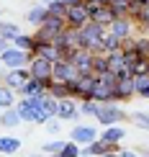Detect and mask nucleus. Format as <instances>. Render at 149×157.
<instances>
[{
	"mask_svg": "<svg viewBox=\"0 0 149 157\" xmlns=\"http://www.w3.org/2000/svg\"><path fill=\"white\" fill-rule=\"evenodd\" d=\"M111 3H116V5H129L131 0H111Z\"/></svg>",
	"mask_w": 149,
	"mask_h": 157,
	"instance_id": "a19ab883",
	"label": "nucleus"
},
{
	"mask_svg": "<svg viewBox=\"0 0 149 157\" xmlns=\"http://www.w3.org/2000/svg\"><path fill=\"white\" fill-rule=\"evenodd\" d=\"M134 29H136V23L126 16V18H116V21L108 26V34H113L116 39H121V41H126V39L134 36Z\"/></svg>",
	"mask_w": 149,
	"mask_h": 157,
	"instance_id": "9d476101",
	"label": "nucleus"
},
{
	"mask_svg": "<svg viewBox=\"0 0 149 157\" xmlns=\"http://www.w3.org/2000/svg\"><path fill=\"white\" fill-rule=\"evenodd\" d=\"M28 101V106L34 108V111H41L44 108V101H47V93H39V95H31V98H26Z\"/></svg>",
	"mask_w": 149,
	"mask_h": 157,
	"instance_id": "72a5a7b5",
	"label": "nucleus"
},
{
	"mask_svg": "<svg viewBox=\"0 0 149 157\" xmlns=\"http://www.w3.org/2000/svg\"><path fill=\"white\" fill-rule=\"evenodd\" d=\"M18 34H23L21 29H18L16 23H10V21H0V36L3 39H8V41H13Z\"/></svg>",
	"mask_w": 149,
	"mask_h": 157,
	"instance_id": "b1692460",
	"label": "nucleus"
},
{
	"mask_svg": "<svg viewBox=\"0 0 149 157\" xmlns=\"http://www.w3.org/2000/svg\"><path fill=\"white\" fill-rule=\"evenodd\" d=\"M136 3H139V5H149V0H136Z\"/></svg>",
	"mask_w": 149,
	"mask_h": 157,
	"instance_id": "c03bdc74",
	"label": "nucleus"
},
{
	"mask_svg": "<svg viewBox=\"0 0 149 157\" xmlns=\"http://www.w3.org/2000/svg\"><path fill=\"white\" fill-rule=\"evenodd\" d=\"M16 111H18V116H21V121H28V124H36V111L28 106V101L26 98H21V101L16 103Z\"/></svg>",
	"mask_w": 149,
	"mask_h": 157,
	"instance_id": "6ab92c4d",
	"label": "nucleus"
},
{
	"mask_svg": "<svg viewBox=\"0 0 149 157\" xmlns=\"http://www.w3.org/2000/svg\"><path fill=\"white\" fill-rule=\"evenodd\" d=\"M116 95H118V103H126L136 95V90H134V75L116 77Z\"/></svg>",
	"mask_w": 149,
	"mask_h": 157,
	"instance_id": "f8f14e48",
	"label": "nucleus"
},
{
	"mask_svg": "<svg viewBox=\"0 0 149 157\" xmlns=\"http://www.w3.org/2000/svg\"><path fill=\"white\" fill-rule=\"evenodd\" d=\"M47 126H49V132H57V129H59V119H49Z\"/></svg>",
	"mask_w": 149,
	"mask_h": 157,
	"instance_id": "4c0bfd02",
	"label": "nucleus"
},
{
	"mask_svg": "<svg viewBox=\"0 0 149 157\" xmlns=\"http://www.w3.org/2000/svg\"><path fill=\"white\" fill-rule=\"evenodd\" d=\"M98 139V129L95 126H88V124H77V126L69 132V142H75L77 147H88Z\"/></svg>",
	"mask_w": 149,
	"mask_h": 157,
	"instance_id": "20e7f679",
	"label": "nucleus"
},
{
	"mask_svg": "<svg viewBox=\"0 0 149 157\" xmlns=\"http://www.w3.org/2000/svg\"><path fill=\"white\" fill-rule=\"evenodd\" d=\"M144 36H147V39H149V29H144Z\"/></svg>",
	"mask_w": 149,
	"mask_h": 157,
	"instance_id": "de8ad7c7",
	"label": "nucleus"
},
{
	"mask_svg": "<svg viewBox=\"0 0 149 157\" xmlns=\"http://www.w3.org/2000/svg\"><path fill=\"white\" fill-rule=\"evenodd\" d=\"M129 121H131L134 126L149 132V113H147V111H134V113H129Z\"/></svg>",
	"mask_w": 149,
	"mask_h": 157,
	"instance_id": "393cba45",
	"label": "nucleus"
},
{
	"mask_svg": "<svg viewBox=\"0 0 149 157\" xmlns=\"http://www.w3.org/2000/svg\"><path fill=\"white\" fill-rule=\"evenodd\" d=\"M121 57H124V64H126L129 70H131V67H134V64H136V62L147 59V57H144V54H139L136 49H121Z\"/></svg>",
	"mask_w": 149,
	"mask_h": 157,
	"instance_id": "a878e982",
	"label": "nucleus"
},
{
	"mask_svg": "<svg viewBox=\"0 0 149 157\" xmlns=\"http://www.w3.org/2000/svg\"><path fill=\"white\" fill-rule=\"evenodd\" d=\"M147 70H149V59H141L131 67V75H147Z\"/></svg>",
	"mask_w": 149,
	"mask_h": 157,
	"instance_id": "f704fd0d",
	"label": "nucleus"
},
{
	"mask_svg": "<svg viewBox=\"0 0 149 157\" xmlns=\"http://www.w3.org/2000/svg\"><path fill=\"white\" fill-rule=\"evenodd\" d=\"M77 108H80V116H95L98 113V103L95 101H80Z\"/></svg>",
	"mask_w": 149,
	"mask_h": 157,
	"instance_id": "c756f323",
	"label": "nucleus"
},
{
	"mask_svg": "<svg viewBox=\"0 0 149 157\" xmlns=\"http://www.w3.org/2000/svg\"><path fill=\"white\" fill-rule=\"evenodd\" d=\"M8 49H10V41L0 36V54H3V52H8Z\"/></svg>",
	"mask_w": 149,
	"mask_h": 157,
	"instance_id": "58836bf2",
	"label": "nucleus"
},
{
	"mask_svg": "<svg viewBox=\"0 0 149 157\" xmlns=\"http://www.w3.org/2000/svg\"><path fill=\"white\" fill-rule=\"evenodd\" d=\"M103 72H108V59H106V54H95L93 57V75H103Z\"/></svg>",
	"mask_w": 149,
	"mask_h": 157,
	"instance_id": "cd10ccee",
	"label": "nucleus"
},
{
	"mask_svg": "<svg viewBox=\"0 0 149 157\" xmlns=\"http://www.w3.org/2000/svg\"><path fill=\"white\" fill-rule=\"evenodd\" d=\"M118 157H144L139 152H131V149H118Z\"/></svg>",
	"mask_w": 149,
	"mask_h": 157,
	"instance_id": "c9c22d12",
	"label": "nucleus"
},
{
	"mask_svg": "<svg viewBox=\"0 0 149 157\" xmlns=\"http://www.w3.org/2000/svg\"><path fill=\"white\" fill-rule=\"evenodd\" d=\"M47 18H49V10H47V5H34V8H31L28 13H26V21H28L31 26H36V29H39V26H41L44 21H47Z\"/></svg>",
	"mask_w": 149,
	"mask_h": 157,
	"instance_id": "dca6fc26",
	"label": "nucleus"
},
{
	"mask_svg": "<svg viewBox=\"0 0 149 157\" xmlns=\"http://www.w3.org/2000/svg\"><path fill=\"white\" fill-rule=\"evenodd\" d=\"M141 155H144V157H149V149H144V152H141Z\"/></svg>",
	"mask_w": 149,
	"mask_h": 157,
	"instance_id": "49530a36",
	"label": "nucleus"
},
{
	"mask_svg": "<svg viewBox=\"0 0 149 157\" xmlns=\"http://www.w3.org/2000/svg\"><path fill=\"white\" fill-rule=\"evenodd\" d=\"M31 62V54H26V52L10 47L8 52H3L0 54V64H3L5 70H21V67H28Z\"/></svg>",
	"mask_w": 149,
	"mask_h": 157,
	"instance_id": "7ed1b4c3",
	"label": "nucleus"
},
{
	"mask_svg": "<svg viewBox=\"0 0 149 157\" xmlns=\"http://www.w3.org/2000/svg\"><path fill=\"white\" fill-rule=\"evenodd\" d=\"M47 10H49V16H54V18H64L67 16V8H64L59 0H51V3L47 5Z\"/></svg>",
	"mask_w": 149,
	"mask_h": 157,
	"instance_id": "7c9ffc66",
	"label": "nucleus"
},
{
	"mask_svg": "<svg viewBox=\"0 0 149 157\" xmlns=\"http://www.w3.org/2000/svg\"><path fill=\"white\" fill-rule=\"evenodd\" d=\"M85 5H111V0H82Z\"/></svg>",
	"mask_w": 149,
	"mask_h": 157,
	"instance_id": "e433bc0d",
	"label": "nucleus"
},
{
	"mask_svg": "<svg viewBox=\"0 0 149 157\" xmlns=\"http://www.w3.org/2000/svg\"><path fill=\"white\" fill-rule=\"evenodd\" d=\"M75 77H77V70L67 59H59V62L51 64V80H54V82H64V85H67V82H72Z\"/></svg>",
	"mask_w": 149,
	"mask_h": 157,
	"instance_id": "6e6552de",
	"label": "nucleus"
},
{
	"mask_svg": "<svg viewBox=\"0 0 149 157\" xmlns=\"http://www.w3.org/2000/svg\"><path fill=\"white\" fill-rule=\"evenodd\" d=\"M98 139H100V142H106V144L118 147L121 142L126 139V129L121 126V124H116V126H106V129H103V134H98Z\"/></svg>",
	"mask_w": 149,
	"mask_h": 157,
	"instance_id": "4468645a",
	"label": "nucleus"
},
{
	"mask_svg": "<svg viewBox=\"0 0 149 157\" xmlns=\"http://www.w3.org/2000/svg\"><path fill=\"white\" fill-rule=\"evenodd\" d=\"M131 21L136 23L139 29H149V5H141V10L131 18Z\"/></svg>",
	"mask_w": 149,
	"mask_h": 157,
	"instance_id": "c85d7f7f",
	"label": "nucleus"
},
{
	"mask_svg": "<svg viewBox=\"0 0 149 157\" xmlns=\"http://www.w3.org/2000/svg\"><path fill=\"white\" fill-rule=\"evenodd\" d=\"M0 13H3V10H0Z\"/></svg>",
	"mask_w": 149,
	"mask_h": 157,
	"instance_id": "09e8293b",
	"label": "nucleus"
},
{
	"mask_svg": "<svg viewBox=\"0 0 149 157\" xmlns=\"http://www.w3.org/2000/svg\"><path fill=\"white\" fill-rule=\"evenodd\" d=\"M18 149H21L18 136H0V155H16Z\"/></svg>",
	"mask_w": 149,
	"mask_h": 157,
	"instance_id": "aec40b11",
	"label": "nucleus"
},
{
	"mask_svg": "<svg viewBox=\"0 0 149 157\" xmlns=\"http://www.w3.org/2000/svg\"><path fill=\"white\" fill-rule=\"evenodd\" d=\"M3 85L5 88H10V90H21V85L26 82V80H31V75H28V67H21V70H5L3 75Z\"/></svg>",
	"mask_w": 149,
	"mask_h": 157,
	"instance_id": "1a4fd4ad",
	"label": "nucleus"
},
{
	"mask_svg": "<svg viewBox=\"0 0 149 157\" xmlns=\"http://www.w3.org/2000/svg\"><path fill=\"white\" fill-rule=\"evenodd\" d=\"M31 57H41V59H47V62H59L62 59V52L54 47V44H36L34 52H31Z\"/></svg>",
	"mask_w": 149,
	"mask_h": 157,
	"instance_id": "2eb2a0df",
	"label": "nucleus"
},
{
	"mask_svg": "<svg viewBox=\"0 0 149 157\" xmlns=\"http://www.w3.org/2000/svg\"><path fill=\"white\" fill-rule=\"evenodd\" d=\"M28 75L34 77V80H51V62L41 59V57H31Z\"/></svg>",
	"mask_w": 149,
	"mask_h": 157,
	"instance_id": "9b49d317",
	"label": "nucleus"
},
{
	"mask_svg": "<svg viewBox=\"0 0 149 157\" xmlns=\"http://www.w3.org/2000/svg\"><path fill=\"white\" fill-rule=\"evenodd\" d=\"M51 3V0H39V5H49Z\"/></svg>",
	"mask_w": 149,
	"mask_h": 157,
	"instance_id": "37998d69",
	"label": "nucleus"
},
{
	"mask_svg": "<svg viewBox=\"0 0 149 157\" xmlns=\"http://www.w3.org/2000/svg\"><path fill=\"white\" fill-rule=\"evenodd\" d=\"M51 157H80V147H77L75 142L67 139V142H64V147H62L57 155H51Z\"/></svg>",
	"mask_w": 149,
	"mask_h": 157,
	"instance_id": "bb28decb",
	"label": "nucleus"
},
{
	"mask_svg": "<svg viewBox=\"0 0 149 157\" xmlns=\"http://www.w3.org/2000/svg\"><path fill=\"white\" fill-rule=\"evenodd\" d=\"M85 8L90 13V23H98V26H103V29H108V26L116 21L111 5H85Z\"/></svg>",
	"mask_w": 149,
	"mask_h": 157,
	"instance_id": "423d86ee",
	"label": "nucleus"
},
{
	"mask_svg": "<svg viewBox=\"0 0 149 157\" xmlns=\"http://www.w3.org/2000/svg\"><path fill=\"white\" fill-rule=\"evenodd\" d=\"M16 90H10V88H5V85H0V108L3 111H8V108H16Z\"/></svg>",
	"mask_w": 149,
	"mask_h": 157,
	"instance_id": "4be33fe9",
	"label": "nucleus"
},
{
	"mask_svg": "<svg viewBox=\"0 0 149 157\" xmlns=\"http://www.w3.org/2000/svg\"><path fill=\"white\" fill-rule=\"evenodd\" d=\"M100 157H118V152H106V155H100Z\"/></svg>",
	"mask_w": 149,
	"mask_h": 157,
	"instance_id": "79ce46f5",
	"label": "nucleus"
},
{
	"mask_svg": "<svg viewBox=\"0 0 149 157\" xmlns=\"http://www.w3.org/2000/svg\"><path fill=\"white\" fill-rule=\"evenodd\" d=\"M64 23H67V29H82V26H88V23H90V13H88V8H85V3L67 8Z\"/></svg>",
	"mask_w": 149,
	"mask_h": 157,
	"instance_id": "39448f33",
	"label": "nucleus"
},
{
	"mask_svg": "<svg viewBox=\"0 0 149 157\" xmlns=\"http://www.w3.org/2000/svg\"><path fill=\"white\" fill-rule=\"evenodd\" d=\"M77 31H80V49H88L90 54H103L100 39H103V34H106L108 29H103L98 23H88V26H82V29H77Z\"/></svg>",
	"mask_w": 149,
	"mask_h": 157,
	"instance_id": "f257e3e1",
	"label": "nucleus"
},
{
	"mask_svg": "<svg viewBox=\"0 0 149 157\" xmlns=\"http://www.w3.org/2000/svg\"><path fill=\"white\" fill-rule=\"evenodd\" d=\"M10 47H16V49L26 52V54H31L34 47H36V41H34V36H31V34H18V36L10 41Z\"/></svg>",
	"mask_w": 149,
	"mask_h": 157,
	"instance_id": "f3484780",
	"label": "nucleus"
},
{
	"mask_svg": "<svg viewBox=\"0 0 149 157\" xmlns=\"http://www.w3.org/2000/svg\"><path fill=\"white\" fill-rule=\"evenodd\" d=\"M95 119H98V124L106 129V126H116V124H121L124 119H129V113H124L121 103H108V106H98Z\"/></svg>",
	"mask_w": 149,
	"mask_h": 157,
	"instance_id": "f03ea898",
	"label": "nucleus"
},
{
	"mask_svg": "<svg viewBox=\"0 0 149 157\" xmlns=\"http://www.w3.org/2000/svg\"><path fill=\"white\" fill-rule=\"evenodd\" d=\"M62 147H64V139H54V142H47L41 149H44V155H57Z\"/></svg>",
	"mask_w": 149,
	"mask_h": 157,
	"instance_id": "473e14b6",
	"label": "nucleus"
},
{
	"mask_svg": "<svg viewBox=\"0 0 149 157\" xmlns=\"http://www.w3.org/2000/svg\"><path fill=\"white\" fill-rule=\"evenodd\" d=\"M57 119H59V121H77V119H80V108H77V101H72V98H64V101H59V108H57Z\"/></svg>",
	"mask_w": 149,
	"mask_h": 157,
	"instance_id": "ddd939ff",
	"label": "nucleus"
},
{
	"mask_svg": "<svg viewBox=\"0 0 149 157\" xmlns=\"http://www.w3.org/2000/svg\"><path fill=\"white\" fill-rule=\"evenodd\" d=\"M59 3L64 5V8H72V5H80L82 0H59Z\"/></svg>",
	"mask_w": 149,
	"mask_h": 157,
	"instance_id": "ea45409f",
	"label": "nucleus"
},
{
	"mask_svg": "<svg viewBox=\"0 0 149 157\" xmlns=\"http://www.w3.org/2000/svg\"><path fill=\"white\" fill-rule=\"evenodd\" d=\"M31 157H51V155H31Z\"/></svg>",
	"mask_w": 149,
	"mask_h": 157,
	"instance_id": "a18cd8bd",
	"label": "nucleus"
},
{
	"mask_svg": "<svg viewBox=\"0 0 149 157\" xmlns=\"http://www.w3.org/2000/svg\"><path fill=\"white\" fill-rule=\"evenodd\" d=\"M93 57L95 54H90L88 49H75L67 62L77 70V75H88V72H93Z\"/></svg>",
	"mask_w": 149,
	"mask_h": 157,
	"instance_id": "0eeeda50",
	"label": "nucleus"
},
{
	"mask_svg": "<svg viewBox=\"0 0 149 157\" xmlns=\"http://www.w3.org/2000/svg\"><path fill=\"white\" fill-rule=\"evenodd\" d=\"M57 108H59V101H54V98H49L47 95V101H44V113L49 116V119H57Z\"/></svg>",
	"mask_w": 149,
	"mask_h": 157,
	"instance_id": "2f4dec72",
	"label": "nucleus"
},
{
	"mask_svg": "<svg viewBox=\"0 0 149 157\" xmlns=\"http://www.w3.org/2000/svg\"><path fill=\"white\" fill-rule=\"evenodd\" d=\"M0 124H3L5 129H13V126H18V124H21V116H18L16 108H8V111H3V113H0Z\"/></svg>",
	"mask_w": 149,
	"mask_h": 157,
	"instance_id": "5701e85b",
	"label": "nucleus"
},
{
	"mask_svg": "<svg viewBox=\"0 0 149 157\" xmlns=\"http://www.w3.org/2000/svg\"><path fill=\"white\" fill-rule=\"evenodd\" d=\"M121 39H116L113 34H103V39H100V49H103V54H113V52H121Z\"/></svg>",
	"mask_w": 149,
	"mask_h": 157,
	"instance_id": "a211bd4d",
	"label": "nucleus"
},
{
	"mask_svg": "<svg viewBox=\"0 0 149 157\" xmlns=\"http://www.w3.org/2000/svg\"><path fill=\"white\" fill-rule=\"evenodd\" d=\"M47 95L54 98V101H64V98H69V88L64 82H54V80H51L49 88H47Z\"/></svg>",
	"mask_w": 149,
	"mask_h": 157,
	"instance_id": "412c9836",
	"label": "nucleus"
}]
</instances>
